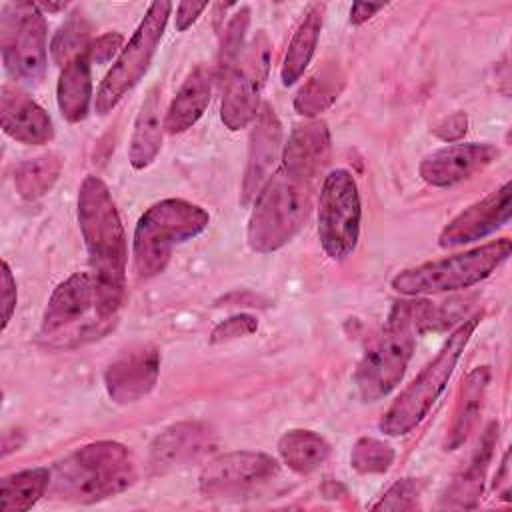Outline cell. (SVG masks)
Wrapping results in <instances>:
<instances>
[{"instance_id":"obj_38","label":"cell","mask_w":512,"mask_h":512,"mask_svg":"<svg viewBox=\"0 0 512 512\" xmlns=\"http://www.w3.org/2000/svg\"><path fill=\"white\" fill-rule=\"evenodd\" d=\"M468 126V116L464 112H454L450 114L448 118H444L436 128H434V134L446 142H452V140H458L460 136L466 134V128Z\"/></svg>"},{"instance_id":"obj_34","label":"cell","mask_w":512,"mask_h":512,"mask_svg":"<svg viewBox=\"0 0 512 512\" xmlns=\"http://www.w3.org/2000/svg\"><path fill=\"white\" fill-rule=\"evenodd\" d=\"M422 490V480L402 478L394 482L376 504H372V510H416L420 508Z\"/></svg>"},{"instance_id":"obj_31","label":"cell","mask_w":512,"mask_h":512,"mask_svg":"<svg viewBox=\"0 0 512 512\" xmlns=\"http://www.w3.org/2000/svg\"><path fill=\"white\" fill-rule=\"evenodd\" d=\"M88 34H90V26H88L86 18L82 16V12L70 14L52 38L50 52H52L54 62L64 68L70 60L84 54L90 44Z\"/></svg>"},{"instance_id":"obj_42","label":"cell","mask_w":512,"mask_h":512,"mask_svg":"<svg viewBox=\"0 0 512 512\" xmlns=\"http://www.w3.org/2000/svg\"><path fill=\"white\" fill-rule=\"evenodd\" d=\"M38 6H40V10H48V12H58V10H64V8H66V4H50V2L38 4Z\"/></svg>"},{"instance_id":"obj_8","label":"cell","mask_w":512,"mask_h":512,"mask_svg":"<svg viewBox=\"0 0 512 512\" xmlns=\"http://www.w3.org/2000/svg\"><path fill=\"white\" fill-rule=\"evenodd\" d=\"M170 10L172 4L164 0L148 6L136 32L120 50L118 58L112 62V68L108 70L96 92L94 108L100 116L108 114L144 78L152 56L164 36Z\"/></svg>"},{"instance_id":"obj_11","label":"cell","mask_w":512,"mask_h":512,"mask_svg":"<svg viewBox=\"0 0 512 512\" xmlns=\"http://www.w3.org/2000/svg\"><path fill=\"white\" fill-rule=\"evenodd\" d=\"M270 50V40L266 32L260 30L226 76L220 118L228 130L246 128L256 118L270 70Z\"/></svg>"},{"instance_id":"obj_30","label":"cell","mask_w":512,"mask_h":512,"mask_svg":"<svg viewBox=\"0 0 512 512\" xmlns=\"http://www.w3.org/2000/svg\"><path fill=\"white\" fill-rule=\"evenodd\" d=\"M62 172V156L56 152L40 154L20 162L14 170V186L26 200L42 198L52 190Z\"/></svg>"},{"instance_id":"obj_2","label":"cell","mask_w":512,"mask_h":512,"mask_svg":"<svg viewBox=\"0 0 512 512\" xmlns=\"http://www.w3.org/2000/svg\"><path fill=\"white\" fill-rule=\"evenodd\" d=\"M136 482L130 450L112 440L90 442L52 468L48 496L92 504L128 490Z\"/></svg>"},{"instance_id":"obj_16","label":"cell","mask_w":512,"mask_h":512,"mask_svg":"<svg viewBox=\"0 0 512 512\" xmlns=\"http://www.w3.org/2000/svg\"><path fill=\"white\" fill-rule=\"evenodd\" d=\"M498 158V148L488 142L448 144L422 158L420 178L436 188H450L484 170Z\"/></svg>"},{"instance_id":"obj_12","label":"cell","mask_w":512,"mask_h":512,"mask_svg":"<svg viewBox=\"0 0 512 512\" xmlns=\"http://www.w3.org/2000/svg\"><path fill=\"white\" fill-rule=\"evenodd\" d=\"M278 470V460L266 452H226L204 464L198 488L206 498H244L276 478Z\"/></svg>"},{"instance_id":"obj_37","label":"cell","mask_w":512,"mask_h":512,"mask_svg":"<svg viewBox=\"0 0 512 512\" xmlns=\"http://www.w3.org/2000/svg\"><path fill=\"white\" fill-rule=\"evenodd\" d=\"M16 300H18L16 280L10 272L8 262H2V330H6L8 322L12 320V314L16 310Z\"/></svg>"},{"instance_id":"obj_17","label":"cell","mask_w":512,"mask_h":512,"mask_svg":"<svg viewBox=\"0 0 512 512\" xmlns=\"http://www.w3.org/2000/svg\"><path fill=\"white\" fill-rule=\"evenodd\" d=\"M282 148V124L276 112L262 104L254 126L250 132V146H248V164L242 182V202L246 204L250 198H256L268 178L274 174V166L278 162Z\"/></svg>"},{"instance_id":"obj_14","label":"cell","mask_w":512,"mask_h":512,"mask_svg":"<svg viewBox=\"0 0 512 512\" xmlns=\"http://www.w3.org/2000/svg\"><path fill=\"white\" fill-rule=\"evenodd\" d=\"M216 444L214 430L204 422H176L164 428L150 444V470L166 474L204 458Z\"/></svg>"},{"instance_id":"obj_21","label":"cell","mask_w":512,"mask_h":512,"mask_svg":"<svg viewBox=\"0 0 512 512\" xmlns=\"http://www.w3.org/2000/svg\"><path fill=\"white\" fill-rule=\"evenodd\" d=\"M496 442H498V424L492 422L484 430V434L480 438V444L474 450L466 468H462L454 476V480L450 482V486L442 494V500H440L442 508L462 510V508H474L478 504V500L482 496V488H484L486 470H488V464L492 460Z\"/></svg>"},{"instance_id":"obj_6","label":"cell","mask_w":512,"mask_h":512,"mask_svg":"<svg viewBox=\"0 0 512 512\" xmlns=\"http://www.w3.org/2000/svg\"><path fill=\"white\" fill-rule=\"evenodd\" d=\"M312 208L310 184L274 172L254 198L248 218V246L258 254H270L286 246L304 226Z\"/></svg>"},{"instance_id":"obj_4","label":"cell","mask_w":512,"mask_h":512,"mask_svg":"<svg viewBox=\"0 0 512 512\" xmlns=\"http://www.w3.org/2000/svg\"><path fill=\"white\" fill-rule=\"evenodd\" d=\"M480 320L482 312H476L446 338L436 356L418 372V376L396 396V400L384 412L378 422L380 432H384L386 436H404L428 416V412L448 386L450 376Z\"/></svg>"},{"instance_id":"obj_29","label":"cell","mask_w":512,"mask_h":512,"mask_svg":"<svg viewBox=\"0 0 512 512\" xmlns=\"http://www.w3.org/2000/svg\"><path fill=\"white\" fill-rule=\"evenodd\" d=\"M52 470L38 466L4 476L0 482V510L24 512L30 510L42 496L48 494Z\"/></svg>"},{"instance_id":"obj_18","label":"cell","mask_w":512,"mask_h":512,"mask_svg":"<svg viewBox=\"0 0 512 512\" xmlns=\"http://www.w3.org/2000/svg\"><path fill=\"white\" fill-rule=\"evenodd\" d=\"M330 130L322 120L296 124L282 150V170L302 182H312L330 160Z\"/></svg>"},{"instance_id":"obj_35","label":"cell","mask_w":512,"mask_h":512,"mask_svg":"<svg viewBox=\"0 0 512 512\" xmlns=\"http://www.w3.org/2000/svg\"><path fill=\"white\" fill-rule=\"evenodd\" d=\"M258 330V320L256 316L252 314H246V312H240V314H234L230 318H226L224 322L216 324L212 334H210V342L212 344H218V342H228V340H236V338H242V336H248L252 332Z\"/></svg>"},{"instance_id":"obj_7","label":"cell","mask_w":512,"mask_h":512,"mask_svg":"<svg viewBox=\"0 0 512 512\" xmlns=\"http://www.w3.org/2000/svg\"><path fill=\"white\" fill-rule=\"evenodd\" d=\"M512 242L500 238L472 250L430 260L398 272L392 278V288L404 296H428L464 290L486 280L510 256Z\"/></svg>"},{"instance_id":"obj_27","label":"cell","mask_w":512,"mask_h":512,"mask_svg":"<svg viewBox=\"0 0 512 512\" xmlns=\"http://www.w3.org/2000/svg\"><path fill=\"white\" fill-rule=\"evenodd\" d=\"M346 74L338 62H326L296 92L294 110L306 118H314L328 110L340 96Z\"/></svg>"},{"instance_id":"obj_40","label":"cell","mask_w":512,"mask_h":512,"mask_svg":"<svg viewBox=\"0 0 512 512\" xmlns=\"http://www.w3.org/2000/svg\"><path fill=\"white\" fill-rule=\"evenodd\" d=\"M384 4H370V2H354L350 8V22L354 26L364 24L366 20H370L378 10H382Z\"/></svg>"},{"instance_id":"obj_41","label":"cell","mask_w":512,"mask_h":512,"mask_svg":"<svg viewBox=\"0 0 512 512\" xmlns=\"http://www.w3.org/2000/svg\"><path fill=\"white\" fill-rule=\"evenodd\" d=\"M494 490L500 494L502 500H510V480H508V452L504 454L502 458V464H500V472L496 474V480H494Z\"/></svg>"},{"instance_id":"obj_15","label":"cell","mask_w":512,"mask_h":512,"mask_svg":"<svg viewBox=\"0 0 512 512\" xmlns=\"http://www.w3.org/2000/svg\"><path fill=\"white\" fill-rule=\"evenodd\" d=\"M160 352L150 344L122 352L104 372V386L112 402L132 404L142 400L156 386Z\"/></svg>"},{"instance_id":"obj_13","label":"cell","mask_w":512,"mask_h":512,"mask_svg":"<svg viewBox=\"0 0 512 512\" xmlns=\"http://www.w3.org/2000/svg\"><path fill=\"white\" fill-rule=\"evenodd\" d=\"M510 200H512V186L504 182L500 188L484 196L482 200L470 204L460 214H456L440 232L438 244L440 248H456L484 236L496 232L498 228L510 222Z\"/></svg>"},{"instance_id":"obj_19","label":"cell","mask_w":512,"mask_h":512,"mask_svg":"<svg viewBox=\"0 0 512 512\" xmlns=\"http://www.w3.org/2000/svg\"><path fill=\"white\" fill-rule=\"evenodd\" d=\"M0 124L10 138L22 144L40 146L54 138L48 112L12 84H4L0 90Z\"/></svg>"},{"instance_id":"obj_24","label":"cell","mask_w":512,"mask_h":512,"mask_svg":"<svg viewBox=\"0 0 512 512\" xmlns=\"http://www.w3.org/2000/svg\"><path fill=\"white\" fill-rule=\"evenodd\" d=\"M324 8L326 6L320 2L310 4L308 10L304 12V18L296 26V30L288 42L284 62L280 66V80L284 86H292L304 74L306 66L310 64L316 44H318V38H320V30H322V22H324Z\"/></svg>"},{"instance_id":"obj_28","label":"cell","mask_w":512,"mask_h":512,"mask_svg":"<svg viewBox=\"0 0 512 512\" xmlns=\"http://www.w3.org/2000/svg\"><path fill=\"white\" fill-rule=\"evenodd\" d=\"M278 454L292 472L310 474L328 460L330 444L314 430L292 428L280 436Z\"/></svg>"},{"instance_id":"obj_25","label":"cell","mask_w":512,"mask_h":512,"mask_svg":"<svg viewBox=\"0 0 512 512\" xmlns=\"http://www.w3.org/2000/svg\"><path fill=\"white\" fill-rule=\"evenodd\" d=\"M56 102L62 116L72 124H78L88 116L92 102V74L86 52L62 68L56 86Z\"/></svg>"},{"instance_id":"obj_9","label":"cell","mask_w":512,"mask_h":512,"mask_svg":"<svg viewBox=\"0 0 512 512\" xmlns=\"http://www.w3.org/2000/svg\"><path fill=\"white\" fill-rule=\"evenodd\" d=\"M0 48L6 70L26 82L40 84L46 72V20L34 2H8L0 10Z\"/></svg>"},{"instance_id":"obj_3","label":"cell","mask_w":512,"mask_h":512,"mask_svg":"<svg viewBox=\"0 0 512 512\" xmlns=\"http://www.w3.org/2000/svg\"><path fill=\"white\" fill-rule=\"evenodd\" d=\"M426 300L396 302L378 332L362 354L354 382L364 402H376L388 396L404 378L416 346Z\"/></svg>"},{"instance_id":"obj_36","label":"cell","mask_w":512,"mask_h":512,"mask_svg":"<svg viewBox=\"0 0 512 512\" xmlns=\"http://www.w3.org/2000/svg\"><path fill=\"white\" fill-rule=\"evenodd\" d=\"M122 42H124V38H122V34H118V32H108V34L98 36V38H96L94 42H90L88 48H86V56H88L90 64H92V62H96V64H106V62H110V60L120 52V48H124Z\"/></svg>"},{"instance_id":"obj_39","label":"cell","mask_w":512,"mask_h":512,"mask_svg":"<svg viewBox=\"0 0 512 512\" xmlns=\"http://www.w3.org/2000/svg\"><path fill=\"white\" fill-rule=\"evenodd\" d=\"M206 8H208L206 2H180L176 8V30L178 32L188 30Z\"/></svg>"},{"instance_id":"obj_5","label":"cell","mask_w":512,"mask_h":512,"mask_svg":"<svg viewBox=\"0 0 512 512\" xmlns=\"http://www.w3.org/2000/svg\"><path fill=\"white\" fill-rule=\"evenodd\" d=\"M210 214L184 198H166L152 204L134 230V268L140 278L164 272L172 250L206 230Z\"/></svg>"},{"instance_id":"obj_10","label":"cell","mask_w":512,"mask_h":512,"mask_svg":"<svg viewBox=\"0 0 512 512\" xmlns=\"http://www.w3.org/2000/svg\"><path fill=\"white\" fill-rule=\"evenodd\" d=\"M362 204L354 176L346 168L326 174L318 198V240L330 260H346L360 238Z\"/></svg>"},{"instance_id":"obj_23","label":"cell","mask_w":512,"mask_h":512,"mask_svg":"<svg viewBox=\"0 0 512 512\" xmlns=\"http://www.w3.org/2000/svg\"><path fill=\"white\" fill-rule=\"evenodd\" d=\"M210 92H212V78L210 70L206 66H196L180 86L178 94L170 102L166 116H164V128L168 134H180L192 128L204 110L210 104Z\"/></svg>"},{"instance_id":"obj_1","label":"cell","mask_w":512,"mask_h":512,"mask_svg":"<svg viewBox=\"0 0 512 512\" xmlns=\"http://www.w3.org/2000/svg\"><path fill=\"white\" fill-rule=\"evenodd\" d=\"M78 224L88 252L94 286L96 314L110 318L126 288V234L108 186L98 176H86L78 190Z\"/></svg>"},{"instance_id":"obj_20","label":"cell","mask_w":512,"mask_h":512,"mask_svg":"<svg viewBox=\"0 0 512 512\" xmlns=\"http://www.w3.org/2000/svg\"><path fill=\"white\" fill-rule=\"evenodd\" d=\"M96 306V286L92 272H76L60 282L42 314V334L62 330L86 316Z\"/></svg>"},{"instance_id":"obj_22","label":"cell","mask_w":512,"mask_h":512,"mask_svg":"<svg viewBox=\"0 0 512 512\" xmlns=\"http://www.w3.org/2000/svg\"><path fill=\"white\" fill-rule=\"evenodd\" d=\"M488 384H490L488 366L474 368L462 380L458 398H456V406L452 412V422H450V428H448V434L444 440V450H456L468 440L470 432L474 430V426L480 418Z\"/></svg>"},{"instance_id":"obj_32","label":"cell","mask_w":512,"mask_h":512,"mask_svg":"<svg viewBox=\"0 0 512 512\" xmlns=\"http://www.w3.org/2000/svg\"><path fill=\"white\" fill-rule=\"evenodd\" d=\"M394 448L378 438L362 436L350 452V466L358 474H384L394 462Z\"/></svg>"},{"instance_id":"obj_26","label":"cell","mask_w":512,"mask_h":512,"mask_svg":"<svg viewBox=\"0 0 512 512\" xmlns=\"http://www.w3.org/2000/svg\"><path fill=\"white\" fill-rule=\"evenodd\" d=\"M162 128L164 122H160L158 88L154 86L146 94L134 122V132L128 150V160L134 170H144L154 162L162 146Z\"/></svg>"},{"instance_id":"obj_33","label":"cell","mask_w":512,"mask_h":512,"mask_svg":"<svg viewBox=\"0 0 512 512\" xmlns=\"http://www.w3.org/2000/svg\"><path fill=\"white\" fill-rule=\"evenodd\" d=\"M250 24V8L240 6L236 14L230 16L228 24L222 30V42H220V52H218V74L226 78L234 64L238 62L242 54V42L246 36Z\"/></svg>"}]
</instances>
